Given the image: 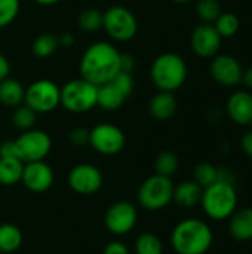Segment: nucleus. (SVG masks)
I'll return each instance as SVG.
<instances>
[{
	"label": "nucleus",
	"mask_w": 252,
	"mask_h": 254,
	"mask_svg": "<svg viewBox=\"0 0 252 254\" xmlns=\"http://www.w3.org/2000/svg\"><path fill=\"white\" fill-rule=\"evenodd\" d=\"M68 140L71 144H74L77 147L86 146V144H89V129L83 128V127H76L70 131Z\"/></svg>",
	"instance_id": "obj_34"
},
{
	"label": "nucleus",
	"mask_w": 252,
	"mask_h": 254,
	"mask_svg": "<svg viewBox=\"0 0 252 254\" xmlns=\"http://www.w3.org/2000/svg\"><path fill=\"white\" fill-rule=\"evenodd\" d=\"M174 183L169 177L159 174L150 176L138 189V202L149 211H159L172 202Z\"/></svg>",
	"instance_id": "obj_7"
},
{
	"label": "nucleus",
	"mask_w": 252,
	"mask_h": 254,
	"mask_svg": "<svg viewBox=\"0 0 252 254\" xmlns=\"http://www.w3.org/2000/svg\"><path fill=\"white\" fill-rule=\"evenodd\" d=\"M98 86L79 77L68 80L61 88L59 104L70 113H86L97 107Z\"/></svg>",
	"instance_id": "obj_5"
},
{
	"label": "nucleus",
	"mask_w": 252,
	"mask_h": 254,
	"mask_svg": "<svg viewBox=\"0 0 252 254\" xmlns=\"http://www.w3.org/2000/svg\"><path fill=\"white\" fill-rule=\"evenodd\" d=\"M33 1L40 4V6H53V4H56V3H59L62 0H33Z\"/></svg>",
	"instance_id": "obj_42"
},
{
	"label": "nucleus",
	"mask_w": 252,
	"mask_h": 254,
	"mask_svg": "<svg viewBox=\"0 0 252 254\" xmlns=\"http://www.w3.org/2000/svg\"><path fill=\"white\" fill-rule=\"evenodd\" d=\"M241 149L244 150V153L247 156H250L252 159V131H248L247 134H244V137L241 140Z\"/></svg>",
	"instance_id": "obj_38"
},
{
	"label": "nucleus",
	"mask_w": 252,
	"mask_h": 254,
	"mask_svg": "<svg viewBox=\"0 0 252 254\" xmlns=\"http://www.w3.org/2000/svg\"><path fill=\"white\" fill-rule=\"evenodd\" d=\"M174 3H178V4H186V3H190L192 0H172Z\"/></svg>",
	"instance_id": "obj_43"
},
{
	"label": "nucleus",
	"mask_w": 252,
	"mask_h": 254,
	"mask_svg": "<svg viewBox=\"0 0 252 254\" xmlns=\"http://www.w3.org/2000/svg\"><path fill=\"white\" fill-rule=\"evenodd\" d=\"M163 244L160 238L151 232L141 234L135 241V254H162Z\"/></svg>",
	"instance_id": "obj_26"
},
{
	"label": "nucleus",
	"mask_w": 252,
	"mask_h": 254,
	"mask_svg": "<svg viewBox=\"0 0 252 254\" xmlns=\"http://www.w3.org/2000/svg\"><path fill=\"white\" fill-rule=\"evenodd\" d=\"M24 162L18 158H0V185L13 186L21 182Z\"/></svg>",
	"instance_id": "obj_22"
},
{
	"label": "nucleus",
	"mask_w": 252,
	"mask_h": 254,
	"mask_svg": "<svg viewBox=\"0 0 252 254\" xmlns=\"http://www.w3.org/2000/svg\"><path fill=\"white\" fill-rule=\"evenodd\" d=\"M229 232L238 241H251L252 240V208L245 207L235 210L229 217Z\"/></svg>",
	"instance_id": "obj_18"
},
{
	"label": "nucleus",
	"mask_w": 252,
	"mask_h": 254,
	"mask_svg": "<svg viewBox=\"0 0 252 254\" xmlns=\"http://www.w3.org/2000/svg\"><path fill=\"white\" fill-rule=\"evenodd\" d=\"M211 76L212 79L224 86H236L242 82V74L244 68L241 63L227 54L223 55H215L212 63H211Z\"/></svg>",
	"instance_id": "obj_15"
},
{
	"label": "nucleus",
	"mask_w": 252,
	"mask_h": 254,
	"mask_svg": "<svg viewBox=\"0 0 252 254\" xmlns=\"http://www.w3.org/2000/svg\"><path fill=\"white\" fill-rule=\"evenodd\" d=\"M58 48H59V40L58 36L53 33H42L33 40L31 45V51L37 58H49L58 51Z\"/></svg>",
	"instance_id": "obj_24"
},
{
	"label": "nucleus",
	"mask_w": 252,
	"mask_h": 254,
	"mask_svg": "<svg viewBox=\"0 0 252 254\" xmlns=\"http://www.w3.org/2000/svg\"><path fill=\"white\" fill-rule=\"evenodd\" d=\"M77 24H79L80 30L88 31V33H94V31L102 28V12L95 9V7L83 9L79 13Z\"/></svg>",
	"instance_id": "obj_27"
},
{
	"label": "nucleus",
	"mask_w": 252,
	"mask_h": 254,
	"mask_svg": "<svg viewBox=\"0 0 252 254\" xmlns=\"http://www.w3.org/2000/svg\"><path fill=\"white\" fill-rule=\"evenodd\" d=\"M196 13L203 22H214L220 13H221V6L218 0H198L196 4Z\"/></svg>",
	"instance_id": "obj_31"
},
{
	"label": "nucleus",
	"mask_w": 252,
	"mask_h": 254,
	"mask_svg": "<svg viewBox=\"0 0 252 254\" xmlns=\"http://www.w3.org/2000/svg\"><path fill=\"white\" fill-rule=\"evenodd\" d=\"M0 254H3V253H1V252H0Z\"/></svg>",
	"instance_id": "obj_44"
},
{
	"label": "nucleus",
	"mask_w": 252,
	"mask_h": 254,
	"mask_svg": "<svg viewBox=\"0 0 252 254\" xmlns=\"http://www.w3.org/2000/svg\"><path fill=\"white\" fill-rule=\"evenodd\" d=\"M178 167H180L178 156L171 150L160 152L154 159V171H156V174L163 176V177L171 179L177 173Z\"/></svg>",
	"instance_id": "obj_25"
},
{
	"label": "nucleus",
	"mask_w": 252,
	"mask_h": 254,
	"mask_svg": "<svg viewBox=\"0 0 252 254\" xmlns=\"http://www.w3.org/2000/svg\"><path fill=\"white\" fill-rule=\"evenodd\" d=\"M0 158H18L13 140L4 141L0 144ZM21 161V159H19Z\"/></svg>",
	"instance_id": "obj_36"
},
{
	"label": "nucleus",
	"mask_w": 252,
	"mask_h": 254,
	"mask_svg": "<svg viewBox=\"0 0 252 254\" xmlns=\"http://www.w3.org/2000/svg\"><path fill=\"white\" fill-rule=\"evenodd\" d=\"M205 214L212 220L229 219L238 207V192L233 183L218 180L205 188L201 199Z\"/></svg>",
	"instance_id": "obj_4"
},
{
	"label": "nucleus",
	"mask_w": 252,
	"mask_h": 254,
	"mask_svg": "<svg viewBox=\"0 0 252 254\" xmlns=\"http://www.w3.org/2000/svg\"><path fill=\"white\" fill-rule=\"evenodd\" d=\"M239 25V18L232 12H221L220 16L214 21V27L221 37H233L238 33Z\"/></svg>",
	"instance_id": "obj_29"
},
{
	"label": "nucleus",
	"mask_w": 252,
	"mask_h": 254,
	"mask_svg": "<svg viewBox=\"0 0 252 254\" xmlns=\"http://www.w3.org/2000/svg\"><path fill=\"white\" fill-rule=\"evenodd\" d=\"M126 98L134 92V88H135V80L132 77V73L129 71H119L111 80H110Z\"/></svg>",
	"instance_id": "obj_33"
},
{
	"label": "nucleus",
	"mask_w": 252,
	"mask_h": 254,
	"mask_svg": "<svg viewBox=\"0 0 252 254\" xmlns=\"http://www.w3.org/2000/svg\"><path fill=\"white\" fill-rule=\"evenodd\" d=\"M221 36L215 30L214 24H199L195 27L192 37H190V45L193 52L201 57V58H212L218 54L220 46H221Z\"/></svg>",
	"instance_id": "obj_13"
},
{
	"label": "nucleus",
	"mask_w": 252,
	"mask_h": 254,
	"mask_svg": "<svg viewBox=\"0 0 252 254\" xmlns=\"http://www.w3.org/2000/svg\"><path fill=\"white\" fill-rule=\"evenodd\" d=\"M242 82L245 83V86L252 88V65H250L247 70H244V74H242Z\"/></svg>",
	"instance_id": "obj_41"
},
{
	"label": "nucleus",
	"mask_w": 252,
	"mask_h": 254,
	"mask_svg": "<svg viewBox=\"0 0 252 254\" xmlns=\"http://www.w3.org/2000/svg\"><path fill=\"white\" fill-rule=\"evenodd\" d=\"M134 68H135V58L131 54H120V70L132 73Z\"/></svg>",
	"instance_id": "obj_37"
},
{
	"label": "nucleus",
	"mask_w": 252,
	"mask_h": 254,
	"mask_svg": "<svg viewBox=\"0 0 252 254\" xmlns=\"http://www.w3.org/2000/svg\"><path fill=\"white\" fill-rule=\"evenodd\" d=\"M9 74H10V63L3 54H0V82L7 79Z\"/></svg>",
	"instance_id": "obj_39"
},
{
	"label": "nucleus",
	"mask_w": 252,
	"mask_h": 254,
	"mask_svg": "<svg viewBox=\"0 0 252 254\" xmlns=\"http://www.w3.org/2000/svg\"><path fill=\"white\" fill-rule=\"evenodd\" d=\"M193 180L202 188H208L212 183L218 182V168L209 162H201L195 167L193 171Z\"/></svg>",
	"instance_id": "obj_28"
},
{
	"label": "nucleus",
	"mask_w": 252,
	"mask_h": 254,
	"mask_svg": "<svg viewBox=\"0 0 252 254\" xmlns=\"http://www.w3.org/2000/svg\"><path fill=\"white\" fill-rule=\"evenodd\" d=\"M178 103L174 95V92H166V91H159L156 95L151 97L150 104H149V112L153 119L159 122L169 121L175 112H177Z\"/></svg>",
	"instance_id": "obj_17"
},
{
	"label": "nucleus",
	"mask_w": 252,
	"mask_h": 254,
	"mask_svg": "<svg viewBox=\"0 0 252 254\" xmlns=\"http://www.w3.org/2000/svg\"><path fill=\"white\" fill-rule=\"evenodd\" d=\"M36 118H37V113L22 103L21 106L15 107L12 113V124L21 131H27L34 127Z\"/></svg>",
	"instance_id": "obj_30"
},
{
	"label": "nucleus",
	"mask_w": 252,
	"mask_h": 254,
	"mask_svg": "<svg viewBox=\"0 0 252 254\" xmlns=\"http://www.w3.org/2000/svg\"><path fill=\"white\" fill-rule=\"evenodd\" d=\"M102 254H129V249L120 241H113L105 246Z\"/></svg>",
	"instance_id": "obj_35"
},
{
	"label": "nucleus",
	"mask_w": 252,
	"mask_h": 254,
	"mask_svg": "<svg viewBox=\"0 0 252 254\" xmlns=\"http://www.w3.org/2000/svg\"><path fill=\"white\" fill-rule=\"evenodd\" d=\"M61 88L49 79H39L25 88L24 104L39 113L53 112L59 106Z\"/></svg>",
	"instance_id": "obj_8"
},
{
	"label": "nucleus",
	"mask_w": 252,
	"mask_h": 254,
	"mask_svg": "<svg viewBox=\"0 0 252 254\" xmlns=\"http://www.w3.org/2000/svg\"><path fill=\"white\" fill-rule=\"evenodd\" d=\"M22 244V232L12 223L0 225V252L3 254L16 252Z\"/></svg>",
	"instance_id": "obj_23"
},
{
	"label": "nucleus",
	"mask_w": 252,
	"mask_h": 254,
	"mask_svg": "<svg viewBox=\"0 0 252 254\" xmlns=\"http://www.w3.org/2000/svg\"><path fill=\"white\" fill-rule=\"evenodd\" d=\"M227 115L238 125L252 124V95L247 91H236L227 100Z\"/></svg>",
	"instance_id": "obj_16"
},
{
	"label": "nucleus",
	"mask_w": 252,
	"mask_h": 254,
	"mask_svg": "<svg viewBox=\"0 0 252 254\" xmlns=\"http://www.w3.org/2000/svg\"><path fill=\"white\" fill-rule=\"evenodd\" d=\"M104 222L105 228L113 235H126L135 228L138 222V211L134 204L119 201L107 210Z\"/></svg>",
	"instance_id": "obj_11"
},
{
	"label": "nucleus",
	"mask_w": 252,
	"mask_h": 254,
	"mask_svg": "<svg viewBox=\"0 0 252 254\" xmlns=\"http://www.w3.org/2000/svg\"><path fill=\"white\" fill-rule=\"evenodd\" d=\"M21 10V0H0V28L10 25Z\"/></svg>",
	"instance_id": "obj_32"
},
{
	"label": "nucleus",
	"mask_w": 252,
	"mask_h": 254,
	"mask_svg": "<svg viewBox=\"0 0 252 254\" xmlns=\"http://www.w3.org/2000/svg\"><path fill=\"white\" fill-rule=\"evenodd\" d=\"M102 28L113 40L129 42L137 36L138 21L131 9L114 4L102 12Z\"/></svg>",
	"instance_id": "obj_6"
},
{
	"label": "nucleus",
	"mask_w": 252,
	"mask_h": 254,
	"mask_svg": "<svg viewBox=\"0 0 252 254\" xmlns=\"http://www.w3.org/2000/svg\"><path fill=\"white\" fill-rule=\"evenodd\" d=\"M53 180H55L53 170L45 161L24 164L21 182L28 190L36 192V193L46 192L52 188Z\"/></svg>",
	"instance_id": "obj_14"
},
{
	"label": "nucleus",
	"mask_w": 252,
	"mask_h": 254,
	"mask_svg": "<svg viewBox=\"0 0 252 254\" xmlns=\"http://www.w3.org/2000/svg\"><path fill=\"white\" fill-rule=\"evenodd\" d=\"M25 88L16 79H4L0 82V103L6 107H18L24 103Z\"/></svg>",
	"instance_id": "obj_21"
},
{
	"label": "nucleus",
	"mask_w": 252,
	"mask_h": 254,
	"mask_svg": "<svg viewBox=\"0 0 252 254\" xmlns=\"http://www.w3.org/2000/svg\"><path fill=\"white\" fill-rule=\"evenodd\" d=\"M80 77L95 86L108 83L120 71V52L105 40L89 45L80 57Z\"/></svg>",
	"instance_id": "obj_1"
},
{
	"label": "nucleus",
	"mask_w": 252,
	"mask_h": 254,
	"mask_svg": "<svg viewBox=\"0 0 252 254\" xmlns=\"http://www.w3.org/2000/svg\"><path fill=\"white\" fill-rule=\"evenodd\" d=\"M187 64L184 58L175 52H165L156 57L150 67L151 83L159 91L175 92L187 80Z\"/></svg>",
	"instance_id": "obj_3"
},
{
	"label": "nucleus",
	"mask_w": 252,
	"mask_h": 254,
	"mask_svg": "<svg viewBox=\"0 0 252 254\" xmlns=\"http://www.w3.org/2000/svg\"><path fill=\"white\" fill-rule=\"evenodd\" d=\"M126 97L111 83H104L98 86L97 91V106L101 107L105 112H116L119 110L123 103H125Z\"/></svg>",
	"instance_id": "obj_20"
},
{
	"label": "nucleus",
	"mask_w": 252,
	"mask_h": 254,
	"mask_svg": "<svg viewBox=\"0 0 252 254\" xmlns=\"http://www.w3.org/2000/svg\"><path fill=\"white\" fill-rule=\"evenodd\" d=\"M13 143L16 149V156L24 164L43 161L52 149V140L49 134L34 128L22 131V134L15 138Z\"/></svg>",
	"instance_id": "obj_9"
},
{
	"label": "nucleus",
	"mask_w": 252,
	"mask_h": 254,
	"mask_svg": "<svg viewBox=\"0 0 252 254\" xmlns=\"http://www.w3.org/2000/svg\"><path fill=\"white\" fill-rule=\"evenodd\" d=\"M202 192L203 189L195 180H187L180 183L178 186H174L172 201L181 208H193L201 204Z\"/></svg>",
	"instance_id": "obj_19"
},
{
	"label": "nucleus",
	"mask_w": 252,
	"mask_h": 254,
	"mask_svg": "<svg viewBox=\"0 0 252 254\" xmlns=\"http://www.w3.org/2000/svg\"><path fill=\"white\" fill-rule=\"evenodd\" d=\"M59 40V46L62 48H70L74 45V36L71 33H62L61 36H58Z\"/></svg>",
	"instance_id": "obj_40"
},
{
	"label": "nucleus",
	"mask_w": 252,
	"mask_h": 254,
	"mask_svg": "<svg viewBox=\"0 0 252 254\" xmlns=\"http://www.w3.org/2000/svg\"><path fill=\"white\" fill-rule=\"evenodd\" d=\"M68 186L80 195H92L98 192L104 183L102 173L92 164H79L68 173Z\"/></svg>",
	"instance_id": "obj_12"
},
{
	"label": "nucleus",
	"mask_w": 252,
	"mask_h": 254,
	"mask_svg": "<svg viewBox=\"0 0 252 254\" xmlns=\"http://www.w3.org/2000/svg\"><path fill=\"white\" fill-rule=\"evenodd\" d=\"M214 235L208 223L199 219L180 222L171 235V244L177 254H205L212 246Z\"/></svg>",
	"instance_id": "obj_2"
},
{
	"label": "nucleus",
	"mask_w": 252,
	"mask_h": 254,
	"mask_svg": "<svg viewBox=\"0 0 252 254\" xmlns=\"http://www.w3.org/2000/svg\"><path fill=\"white\" fill-rule=\"evenodd\" d=\"M126 137L123 131L113 124H98L89 129V144L101 155L113 156L123 150Z\"/></svg>",
	"instance_id": "obj_10"
}]
</instances>
